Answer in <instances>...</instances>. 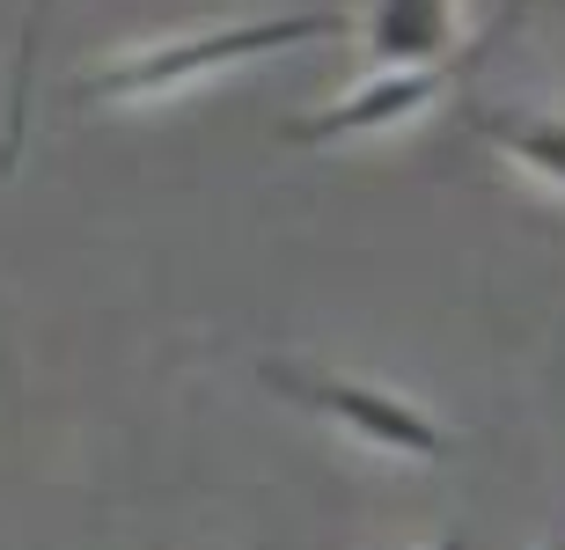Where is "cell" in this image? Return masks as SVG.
Returning <instances> with one entry per match:
<instances>
[{
    "label": "cell",
    "instance_id": "obj_6",
    "mask_svg": "<svg viewBox=\"0 0 565 550\" xmlns=\"http://www.w3.org/2000/svg\"><path fill=\"white\" fill-rule=\"evenodd\" d=\"M440 44V0H390L382 15V52H434Z\"/></svg>",
    "mask_w": 565,
    "mask_h": 550
},
{
    "label": "cell",
    "instance_id": "obj_8",
    "mask_svg": "<svg viewBox=\"0 0 565 550\" xmlns=\"http://www.w3.org/2000/svg\"><path fill=\"white\" fill-rule=\"evenodd\" d=\"M551 550H565V543H551Z\"/></svg>",
    "mask_w": 565,
    "mask_h": 550
},
{
    "label": "cell",
    "instance_id": "obj_7",
    "mask_svg": "<svg viewBox=\"0 0 565 550\" xmlns=\"http://www.w3.org/2000/svg\"><path fill=\"white\" fill-rule=\"evenodd\" d=\"M434 550H470V543H462V536H440V543Z\"/></svg>",
    "mask_w": 565,
    "mask_h": 550
},
{
    "label": "cell",
    "instance_id": "obj_2",
    "mask_svg": "<svg viewBox=\"0 0 565 550\" xmlns=\"http://www.w3.org/2000/svg\"><path fill=\"white\" fill-rule=\"evenodd\" d=\"M265 381H273L279 397H294V403H316V411H331L338 425L367 433L375 447H397V455H426V463H440V455H448V433H440L426 411L397 403L390 389H367V381H338V375H316V367H279V360H265Z\"/></svg>",
    "mask_w": 565,
    "mask_h": 550
},
{
    "label": "cell",
    "instance_id": "obj_3",
    "mask_svg": "<svg viewBox=\"0 0 565 550\" xmlns=\"http://www.w3.org/2000/svg\"><path fill=\"white\" fill-rule=\"evenodd\" d=\"M440 88H448V74H390V82L360 88V96L316 110V118H294L279 140H287V148H323V140H345V132H375V126H390V118H404V110H419Z\"/></svg>",
    "mask_w": 565,
    "mask_h": 550
},
{
    "label": "cell",
    "instance_id": "obj_4",
    "mask_svg": "<svg viewBox=\"0 0 565 550\" xmlns=\"http://www.w3.org/2000/svg\"><path fill=\"white\" fill-rule=\"evenodd\" d=\"M470 126H478L492 148H507L514 162H529L536 176L565 184V118H507V110H478Z\"/></svg>",
    "mask_w": 565,
    "mask_h": 550
},
{
    "label": "cell",
    "instance_id": "obj_5",
    "mask_svg": "<svg viewBox=\"0 0 565 550\" xmlns=\"http://www.w3.org/2000/svg\"><path fill=\"white\" fill-rule=\"evenodd\" d=\"M44 22H52V0H30V15H22V37H15V74H8V126H0V176H15V162H22V140H30V82H38V44H44Z\"/></svg>",
    "mask_w": 565,
    "mask_h": 550
},
{
    "label": "cell",
    "instance_id": "obj_1",
    "mask_svg": "<svg viewBox=\"0 0 565 550\" xmlns=\"http://www.w3.org/2000/svg\"><path fill=\"white\" fill-rule=\"evenodd\" d=\"M353 22L345 15H273V22H243V30H213V37H191V44H162V52H140V60H118L104 74L74 82L82 104H104V96H154L169 82H191V74H213L228 60H257V52H287V44H309V37H345Z\"/></svg>",
    "mask_w": 565,
    "mask_h": 550
}]
</instances>
